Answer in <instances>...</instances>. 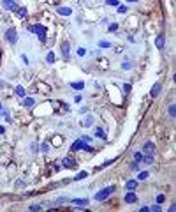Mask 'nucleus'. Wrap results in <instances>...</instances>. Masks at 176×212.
<instances>
[{
  "mask_svg": "<svg viewBox=\"0 0 176 212\" xmlns=\"http://www.w3.org/2000/svg\"><path fill=\"white\" fill-rule=\"evenodd\" d=\"M123 92H125V94H129V92H130V85H129V83L123 85Z\"/></svg>",
  "mask_w": 176,
  "mask_h": 212,
  "instance_id": "39",
  "label": "nucleus"
},
{
  "mask_svg": "<svg viewBox=\"0 0 176 212\" xmlns=\"http://www.w3.org/2000/svg\"><path fill=\"white\" fill-rule=\"evenodd\" d=\"M164 200H165V196H164V195H159V196H157V203H162Z\"/></svg>",
  "mask_w": 176,
  "mask_h": 212,
  "instance_id": "42",
  "label": "nucleus"
},
{
  "mask_svg": "<svg viewBox=\"0 0 176 212\" xmlns=\"http://www.w3.org/2000/svg\"><path fill=\"white\" fill-rule=\"evenodd\" d=\"M56 13H58L60 16H70V14H72V9H70V7H58Z\"/></svg>",
  "mask_w": 176,
  "mask_h": 212,
  "instance_id": "11",
  "label": "nucleus"
},
{
  "mask_svg": "<svg viewBox=\"0 0 176 212\" xmlns=\"http://www.w3.org/2000/svg\"><path fill=\"white\" fill-rule=\"evenodd\" d=\"M81 99H83L81 96H76V97H74V101H76V103H81Z\"/></svg>",
  "mask_w": 176,
  "mask_h": 212,
  "instance_id": "47",
  "label": "nucleus"
},
{
  "mask_svg": "<svg viewBox=\"0 0 176 212\" xmlns=\"http://www.w3.org/2000/svg\"><path fill=\"white\" fill-rule=\"evenodd\" d=\"M143 150H144V154H146V156H155V145L151 143V141H146Z\"/></svg>",
  "mask_w": 176,
  "mask_h": 212,
  "instance_id": "7",
  "label": "nucleus"
},
{
  "mask_svg": "<svg viewBox=\"0 0 176 212\" xmlns=\"http://www.w3.org/2000/svg\"><path fill=\"white\" fill-rule=\"evenodd\" d=\"M113 191H115V186H109V187H106V189H102V191H99V193L95 195V200L97 201H104L111 193H113Z\"/></svg>",
  "mask_w": 176,
  "mask_h": 212,
  "instance_id": "3",
  "label": "nucleus"
},
{
  "mask_svg": "<svg viewBox=\"0 0 176 212\" xmlns=\"http://www.w3.org/2000/svg\"><path fill=\"white\" fill-rule=\"evenodd\" d=\"M69 53H70V43L64 41L62 43V55H64L65 58H69Z\"/></svg>",
  "mask_w": 176,
  "mask_h": 212,
  "instance_id": "10",
  "label": "nucleus"
},
{
  "mask_svg": "<svg viewBox=\"0 0 176 212\" xmlns=\"http://www.w3.org/2000/svg\"><path fill=\"white\" fill-rule=\"evenodd\" d=\"M41 148H43V152H44V154H48V150H49V147H48L46 143H43V145H41Z\"/></svg>",
  "mask_w": 176,
  "mask_h": 212,
  "instance_id": "40",
  "label": "nucleus"
},
{
  "mask_svg": "<svg viewBox=\"0 0 176 212\" xmlns=\"http://www.w3.org/2000/svg\"><path fill=\"white\" fill-rule=\"evenodd\" d=\"M164 41H165L164 35H159V37H157V48H159V49H162V48H164Z\"/></svg>",
  "mask_w": 176,
  "mask_h": 212,
  "instance_id": "24",
  "label": "nucleus"
},
{
  "mask_svg": "<svg viewBox=\"0 0 176 212\" xmlns=\"http://www.w3.org/2000/svg\"><path fill=\"white\" fill-rule=\"evenodd\" d=\"M28 30H30V32H35V34L39 35L41 43L48 44V37H46V27H43V25H30V27H28Z\"/></svg>",
  "mask_w": 176,
  "mask_h": 212,
  "instance_id": "1",
  "label": "nucleus"
},
{
  "mask_svg": "<svg viewBox=\"0 0 176 212\" xmlns=\"http://www.w3.org/2000/svg\"><path fill=\"white\" fill-rule=\"evenodd\" d=\"M99 46H100V48H111V43H108V41H100Z\"/></svg>",
  "mask_w": 176,
  "mask_h": 212,
  "instance_id": "34",
  "label": "nucleus"
},
{
  "mask_svg": "<svg viewBox=\"0 0 176 212\" xmlns=\"http://www.w3.org/2000/svg\"><path fill=\"white\" fill-rule=\"evenodd\" d=\"M23 184H25L23 180H16V187H23Z\"/></svg>",
  "mask_w": 176,
  "mask_h": 212,
  "instance_id": "45",
  "label": "nucleus"
},
{
  "mask_svg": "<svg viewBox=\"0 0 176 212\" xmlns=\"http://www.w3.org/2000/svg\"><path fill=\"white\" fill-rule=\"evenodd\" d=\"M125 186H127V189H129V191H134V189L137 187V180H129V182H127Z\"/></svg>",
  "mask_w": 176,
  "mask_h": 212,
  "instance_id": "19",
  "label": "nucleus"
},
{
  "mask_svg": "<svg viewBox=\"0 0 176 212\" xmlns=\"http://www.w3.org/2000/svg\"><path fill=\"white\" fill-rule=\"evenodd\" d=\"M51 106H53V110H55L56 115H65V113L69 112V106H67L65 103H62V101H53Z\"/></svg>",
  "mask_w": 176,
  "mask_h": 212,
  "instance_id": "2",
  "label": "nucleus"
},
{
  "mask_svg": "<svg viewBox=\"0 0 176 212\" xmlns=\"http://www.w3.org/2000/svg\"><path fill=\"white\" fill-rule=\"evenodd\" d=\"M2 5H4V9H7V11H16L18 9V5L13 2V0H4Z\"/></svg>",
  "mask_w": 176,
  "mask_h": 212,
  "instance_id": "9",
  "label": "nucleus"
},
{
  "mask_svg": "<svg viewBox=\"0 0 176 212\" xmlns=\"http://www.w3.org/2000/svg\"><path fill=\"white\" fill-rule=\"evenodd\" d=\"M92 124H94V117H92V115H88V117L85 118V126H86V127H90Z\"/></svg>",
  "mask_w": 176,
  "mask_h": 212,
  "instance_id": "27",
  "label": "nucleus"
},
{
  "mask_svg": "<svg viewBox=\"0 0 176 212\" xmlns=\"http://www.w3.org/2000/svg\"><path fill=\"white\" fill-rule=\"evenodd\" d=\"M48 2H49V4H55V5H58V4H60V0H48Z\"/></svg>",
  "mask_w": 176,
  "mask_h": 212,
  "instance_id": "46",
  "label": "nucleus"
},
{
  "mask_svg": "<svg viewBox=\"0 0 176 212\" xmlns=\"http://www.w3.org/2000/svg\"><path fill=\"white\" fill-rule=\"evenodd\" d=\"M143 163H144V165H151V163H153V156H144V157H143Z\"/></svg>",
  "mask_w": 176,
  "mask_h": 212,
  "instance_id": "26",
  "label": "nucleus"
},
{
  "mask_svg": "<svg viewBox=\"0 0 176 212\" xmlns=\"http://www.w3.org/2000/svg\"><path fill=\"white\" fill-rule=\"evenodd\" d=\"M144 179H148V171H141L137 177V180H144Z\"/></svg>",
  "mask_w": 176,
  "mask_h": 212,
  "instance_id": "31",
  "label": "nucleus"
},
{
  "mask_svg": "<svg viewBox=\"0 0 176 212\" xmlns=\"http://www.w3.org/2000/svg\"><path fill=\"white\" fill-rule=\"evenodd\" d=\"M35 104V99L34 97H23V106L25 108H32Z\"/></svg>",
  "mask_w": 176,
  "mask_h": 212,
  "instance_id": "13",
  "label": "nucleus"
},
{
  "mask_svg": "<svg viewBox=\"0 0 176 212\" xmlns=\"http://www.w3.org/2000/svg\"><path fill=\"white\" fill-rule=\"evenodd\" d=\"M49 143H51V147L58 148V147H62V143H64V136H60V134H53V136H51V140H49Z\"/></svg>",
  "mask_w": 176,
  "mask_h": 212,
  "instance_id": "5",
  "label": "nucleus"
},
{
  "mask_svg": "<svg viewBox=\"0 0 176 212\" xmlns=\"http://www.w3.org/2000/svg\"><path fill=\"white\" fill-rule=\"evenodd\" d=\"M160 90H162V85H160V83H155L153 88H151V92H150V96H151V97H157V96L160 94Z\"/></svg>",
  "mask_w": 176,
  "mask_h": 212,
  "instance_id": "12",
  "label": "nucleus"
},
{
  "mask_svg": "<svg viewBox=\"0 0 176 212\" xmlns=\"http://www.w3.org/2000/svg\"><path fill=\"white\" fill-rule=\"evenodd\" d=\"M127 2H137V0H127Z\"/></svg>",
  "mask_w": 176,
  "mask_h": 212,
  "instance_id": "49",
  "label": "nucleus"
},
{
  "mask_svg": "<svg viewBox=\"0 0 176 212\" xmlns=\"http://www.w3.org/2000/svg\"><path fill=\"white\" fill-rule=\"evenodd\" d=\"M70 87L76 88V90H83V88H85V83H83V82H72Z\"/></svg>",
  "mask_w": 176,
  "mask_h": 212,
  "instance_id": "17",
  "label": "nucleus"
},
{
  "mask_svg": "<svg viewBox=\"0 0 176 212\" xmlns=\"http://www.w3.org/2000/svg\"><path fill=\"white\" fill-rule=\"evenodd\" d=\"M118 13H120V14H125V13H127V7H125V5H118Z\"/></svg>",
  "mask_w": 176,
  "mask_h": 212,
  "instance_id": "36",
  "label": "nucleus"
},
{
  "mask_svg": "<svg viewBox=\"0 0 176 212\" xmlns=\"http://www.w3.org/2000/svg\"><path fill=\"white\" fill-rule=\"evenodd\" d=\"M95 136H99V138H102V140H106V134H104V131H102V129H95Z\"/></svg>",
  "mask_w": 176,
  "mask_h": 212,
  "instance_id": "28",
  "label": "nucleus"
},
{
  "mask_svg": "<svg viewBox=\"0 0 176 212\" xmlns=\"http://www.w3.org/2000/svg\"><path fill=\"white\" fill-rule=\"evenodd\" d=\"M62 166H64V168H74V166H76V161L72 159L70 156H67L64 161H62Z\"/></svg>",
  "mask_w": 176,
  "mask_h": 212,
  "instance_id": "8",
  "label": "nucleus"
},
{
  "mask_svg": "<svg viewBox=\"0 0 176 212\" xmlns=\"http://www.w3.org/2000/svg\"><path fill=\"white\" fill-rule=\"evenodd\" d=\"M125 201H127V203H136V201H137V196H136V195H134L132 191H130V193H127V195H125Z\"/></svg>",
  "mask_w": 176,
  "mask_h": 212,
  "instance_id": "15",
  "label": "nucleus"
},
{
  "mask_svg": "<svg viewBox=\"0 0 176 212\" xmlns=\"http://www.w3.org/2000/svg\"><path fill=\"white\" fill-rule=\"evenodd\" d=\"M106 4H109V5H116V7H118V0H106Z\"/></svg>",
  "mask_w": 176,
  "mask_h": 212,
  "instance_id": "37",
  "label": "nucleus"
},
{
  "mask_svg": "<svg viewBox=\"0 0 176 212\" xmlns=\"http://www.w3.org/2000/svg\"><path fill=\"white\" fill-rule=\"evenodd\" d=\"M14 13L18 14V18H27V9H23V7H18Z\"/></svg>",
  "mask_w": 176,
  "mask_h": 212,
  "instance_id": "18",
  "label": "nucleus"
},
{
  "mask_svg": "<svg viewBox=\"0 0 176 212\" xmlns=\"http://www.w3.org/2000/svg\"><path fill=\"white\" fill-rule=\"evenodd\" d=\"M81 140L85 141V143H90V141H92V138H90V136H81Z\"/></svg>",
  "mask_w": 176,
  "mask_h": 212,
  "instance_id": "43",
  "label": "nucleus"
},
{
  "mask_svg": "<svg viewBox=\"0 0 176 212\" xmlns=\"http://www.w3.org/2000/svg\"><path fill=\"white\" fill-rule=\"evenodd\" d=\"M122 67H123V69H130V67H132V64H130V62H123V64H122Z\"/></svg>",
  "mask_w": 176,
  "mask_h": 212,
  "instance_id": "41",
  "label": "nucleus"
},
{
  "mask_svg": "<svg viewBox=\"0 0 176 212\" xmlns=\"http://www.w3.org/2000/svg\"><path fill=\"white\" fill-rule=\"evenodd\" d=\"M2 133H4V127H2V126H0V134H2Z\"/></svg>",
  "mask_w": 176,
  "mask_h": 212,
  "instance_id": "48",
  "label": "nucleus"
},
{
  "mask_svg": "<svg viewBox=\"0 0 176 212\" xmlns=\"http://www.w3.org/2000/svg\"><path fill=\"white\" fill-rule=\"evenodd\" d=\"M48 171H60V165L58 163H53V165H48Z\"/></svg>",
  "mask_w": 176,
  "mask_h": 212,
  "instance_id": "21",
  "label": "nucleus"
},
{
  "mask_svg": "<svg viewBox=\"0 0 176 212\" xmlns=\"http://www.w3.org/2000/svg\"><path fill=\"white\" fill-rule=\"evenodd\" d=\"M167 115H169V117H174V104H169V108H167Z\"/></svg>",
  "mask_w": 176,
  "mask_h": 212,
  "instance_id": "29",
  "label": "nucleus"
},
{
  "mask_svg": "<svg viewBox=\"0 0 176 212\" xmlns=\"http://www.w3.org/2000/svg\"><path fill=\"white\" fill-rule=\"evenodd\" d=\"M5 39H7V43H11V44H16L18 43V32H16V28H7V32H5Z\"/></svg>",
  "mask_w": 176,
  "mask_h": 212,
  "instance_id": "4",
  "label": "nucleus"
},
{
  "mask_svg": "<svg viewBox=\"0 0 176 212\" xmlns=\"http://www.w3.org/2000/svg\"><path fill=\"white\" fill-rule=\"evenodd\" d=\"M108 30H109V32H116V30H118V25H116V23H111Z\"/></svg>",
  "mask_w": 176,
  "mask_h": 212,
  "instance_id": "35",
  "label": "nucleus"
},
{
  "mask_svg": "<svg viewBox=\"0 0 176 212\" xmlns=\"http://www.w3.org/2000/svg\"><path fill=\"white\" fill-rule=\"evenodd\" d=\"M14 92H16V96H18V97H25V88H23L21 85H18Z\"/></svg>",
  "mask_w": 176,
  "mask_h": 212,
  "instance_id": "20",
  "label": "nucleus"
},
{
  "mask_svg": "<svg viewBox=\"0 0 176 212\" xmlns=\"http://www.w3.org/2000/svg\"><path fill=\"white\" fill-rule=\"evenodd\" d=\"M65 201H69V198H65V196H60V198L56 200V203H55V205H60V203H65Z\"/></svg>",
  "mask_w": 176,
  "mask_h": 212,
  "instance_id": "30",
  "label": "nucleus"
},
{
  "mask_svg": "<svg viewBox=\"0 0 176 212\" xmlns=\"http://www.w3.org/2000/svg\"><path fill=\"white\" fill-rule=\"evenodd\" d=\"M43 209V205L41 203H34V205H30V210H41Z\"/></svg>",
  "mask_w": 176,
  "mask_h": 212,
  "instance_id": "33",
  "label": "nucleus"
},
{
  "mask_svg": "<svg viewBox=\"0 0 176 212\" xmlns=\"http://www.w3.org/2000/svg\"><path fill=\"white\" fill-rule=\"evenodd\" d=\"M85 53H86V49H85V48H78V55H79V57H83Z\"/></svg>",
  "mask_w": 176,
  "mask_h": 212,
  "instance_id": "38",
  "label": "nucleus"
},
{
  "mask_svg": "<svg viewBox=\"0 0 176 212\" xmlns=\"http://www.w3.org/2000/svg\"><path fill=\"white\" fill-rule=\"evenodd\" d=\"M151 210H153V212H160V207H159V205H151Z\"/></svg>",
  "mask_w": 176,
  "mask_h": 212,
  "instance_id": "44",
  "label": "nucleus"
},
{
  "mask_svg": "<svg viewBox=\"0 0 176 212\" xmlns=\"http://www.w3.org/2000/svg\"><path fill=\"white\" fill-rule=\"evenodd\" d=\"M0 112H2V103H0Z\"/></svg>",
  "mask_w": 176,
  "mask_h": 212,
  "instance_id": "50",
  "label": "nucleus"
},
{
  "mask_svg": "<svg viewBox=\"0 0 176 212\" xmlns=\"http://www.w3.org/2000/svg\"><path fill=\"white\" fill-rule=\"evenodd\" d=\"M76 205H81V207H86L88 205V200H79V198H76V200H72Z\"/></svg>",
  "mask_w": 176,
  "mask_h": 212,
  "instance_id": "23",
  "label": "nucleus"
},
{
  "mask_svg": "<svg viewBox=\"0 0 176 212\" xmlns=\"http://www.w3.org/2000/svg\"><path fill=\"white\" fill-rule=\"evenodd\" d=\"M143 157H144L143 152H136V154H134V159H136V163H143Z\"/></svg>",
  "mask_w": 176,
  "mask_h": 212,
  "instance_id": "25",
  "label": "nucleus"
},
{
  "mask_svg": "<svg viewBox=\"0 0 176 212\" xmlns=\"http://www.w3.org/2000/svg\"><path fill=\"white\" fill-rule=\"evenodd\" d=\"M85 177H86V171H81V173H78L74 177V180H81V179H85Z\"/></svg>",
  "mask_w": 176,
  "mask_h": 212,
  "instance_id": "32",
  "label": "nucleus"
},
{
  "mask_svg": "<svg viewBox=\"0 0 176 212\" xmlns=\"http://www.w3.org/2000/svg\"><path fill=\"white\" fill-rule=\"evenodd\" d=\"M16 163H9V166H7V175L9 177H14L16 175Z\"/></svg>",
  "mask_w": 176,
  "mask_h": 212,
  "instance_id": "14",
  "label": "nucleus"
},
{
  "mask_svg": "<svg viewBox=\"0 0 176 212\" xmlns=\"http://www.w3.org/2000/svg\"><path fill=\"white\" fill-rule=\"evenodd\" d=\"M97 64H99V66H100L102 69H108V66H109V64H108V60H106L104 57H99V60H97Z\"/></svg>",
  "mask_w": 176,
  "mask_h": 212,
  "instance_id": "16",
  "label": "nucleus"
},
{
  "mask_svg": "<svg viewBox=\"0 0 176 212\" xmlns=\"http://www.w3.org/2000/svg\"><path fill=\"white\" fill-rule=\"evenodd\" d=\"M46 62H48V64H53V62H55V53H53V51H48V55H46Z\"/></svg>",
  "mask_w": 176,
  "mask_h": 212,
  "instance_id": "22",
  "label": "nucleus"
},
{
  "mask_svg": "<svg viewBox=\"0 0 176 212\" xmlns=\"http://www.w3.org/2000/svg\"><path fill=\"white\" fill-rule=\"evenodd\" d=\"M35 90H41L43 94H49L51 92V87L44 82H35Z\"/></svg>",
  "mask_w": 176,
  "mask_h": 212,
  "instance_id": "6",
  "label": "nucleus"
}]
</instances>
